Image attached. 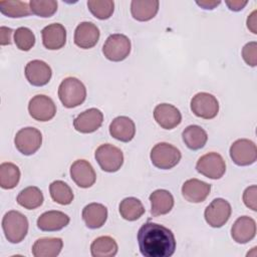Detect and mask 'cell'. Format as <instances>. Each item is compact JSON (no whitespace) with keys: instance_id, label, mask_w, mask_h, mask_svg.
<instances>
[{"instance_id":"obj_1","label":"cell","mask_w":257,"mask_h":257,"mask_svg":"<svg viewBox=\"0 0 257 257\" xmlns=\"http://www.w3.org/2000/svg\"><path fill=\"white\" fill-rule=\"evenodd\" d=\"M138 243L145 257H170L176 250V239L167 227L147 222L139 229Z\"/></svg>"},{"instance_id":"obj_2","label":"cell","mask_w":257,"mask_h":257,"mask_svg":"<svg viewBox=\"0 0 257 257\" xmlns=\"http://www.w3.org/2000/svg\"><path fill=\"white\" fill-rule=\"evenodd\" d=\"M58 97L65 107L72 108L80 105L85 100L86 88L78 78L69 76L59 84Z\"/></svg>"},{"instance_id":"obj_3","label":"cell","mask_w":257,"mask_h":257,"mask_svg":"<svg viewBox=\"0 0 257 257\" xmlns=\"http://www.w3.org/2000/svg\"><path fill=\"white\" fill-rule=\"evenodd\" d=\"M2 229L6 239L13 243H20L27 235L28 220L22 213L11 210L2 219Z\"/></svg>"},{"instance_id":"obj_4","label":"cell","mask_w":257,"mask_h":257,"mask_svg":"<svg viewBox=\"0 0 257 257\" xmlns=\"http://www.w3.org/2000/svg\"><path fill=\"white\" fill-rule=\"evenodd\" d=\"M152 164L158 169L170 170L177 166L182 158L181 152L168 143H159L151 151Z\"/></svg>"},{"instance_id":"obj_5","label":"cell","mask_w":257,"mask_h":257,"mask_svg":"<svg viewBox=\"0 0 257 257\" xmlns=\"http://www.w3.org/2000/svg\"><path fill=\"white\" fill-rule=\"evenodd\" d=\"M95 160L101 170L107 173H114L123 164V154L117 147L110 144L100 145L95 151Z\"/></svg>"},{"instance_id":"obj_6","label":"cell","mask_w":257,"mask_h":257,"mask_svg":"<svg viewBox=\"0 0 257 257\" xmlns=\"http://www.w3.org/2000/svg\"><path fill=\"white\" fill-rule=\"evenodd\" d=\"M130 52L131 40L127 36L120 33L109 35L102 46V53L105 58L114 62L124 60Z\"/></svg>"},{"instance_id":"obj_7","label":"cell","mask_w":257,"mask_h":257,"mask_svg":"<svg viewBox=\"0 0 257 257\" xmlns=\"http://www.w3.org/2000/svg\"><path fill=\"white\" fill-rule=\"evenodd\" d=\"M14 144L22 155L30 156L36 153L41 147L42 135L40 131L35 127H23L16 133Z\"/></svg>"},{"instance_id":"obj_8","label":"cell","mask_w":257,"mask_h":257,"mask_svg":"<svg viewBox=\"0 0 257 257\" xmlns=\"http://www.w3.org/2000/svg\"><path fill=\"white\" fill-rule=\"evenodd\" d=\"M196 169L203 176L217 180L224 176L226 172V164L221 155L211 152L205 154L198 160Z\"/></svg>"},{"instance_id":"obj_9","label":"cell","mask_w":257,"mask_h":257,"mask_svg":"<svg viewBox=\"0 0 257 257\" xmlns=\"http://www.w3.org/2000/svg\"><path fill=\"white\" fill-rule=\"evenodd\" d=\"M191 110L195 115L204 119L214 118L219 111L217 98L208 92H199L191 100Z\"/></svg>"},{"instance_id":"obj_10","label":"cell","mask_w":257,"mask_h":257,"mask_svg":"<svg viewBox=\"0 0 257 257\" xmlns=\"http://www.w3.org/2000/svg\"><path fill=\"white\" fill-rule=\"evenodd\" d=\"M232 208L228 201L222 198L213 200L206 208L204 217L206 222L213 228H220L225 225L230 216Z\"/></svg>"},{"instance_id":"obj_11","label":"cell","mask_w":257,"mask_h":257,"mask_svg":"<svg viewBox=\"0 0 257 257\" xmlns=\"http://www.w3.org/2000/svg\"><path fill=\"white\" fill-rule=\"evenodd\" d=\"M230 157L238 166H249L257 160L256 145L247 139H239L230 147Z\"/></svg>"},{"instance_id":"obj_12","label":"cell","mask_w":257,"mask_h":257,"mask_svg":"<svg viewBox=\"0 0 257 257\" xmlns=\"http://www.w3.org/2000/svg\"><path fill=\"white\" fill-rule=\"evenodd\" d=\"M28 111L35 120L48 121L54 117L56 113V105L49 96L37 94L30 99Z\"/></svg>"},{"instance_id":"obj_13","label":"cell","mask_w":257,"mask_h":257,"mask_svg":"<svg viewBox=\"0 0 257 257\" xmlns=\"http://www.w3.org/2000/svg\"><path fill=\"white\" fill-rule=\"evenodd\" d=\"M24 73L30 84L34 86H43L49 82L52 70L46 62L35 59L26 64Z\"/></svg>"},{"instance_id":"obj_14","label":"cell","mask_w":257,"mask_h":257,"mask_svg":"<svg viewBox=\"0 0 257 257\" xmlns=\"http://www.w3.org/2000/svg\"><path fill=\"white\" fill-rule=\"evenodd\" d=\"M102 121H103L102 112L95 107H91L79 113L74 118L73 126L79 133L90 134L98 130L102 124Z\"/></svg>"},{"instance_id":"obj_15","label":"cell","mask_w":257,"mask_h":257,"mask_svg":"<svg viewBox=\"0 0 257 257\" xmlns=\"http://www.w3.org/2000/svg\"><path fill=\"white\" fill-rule=\"evenodd\" d=\"M70 177L80 188L91 187L96 180L94 169L85 160H76L70 167Z\"/></svg>"},{"instance_id":"obj_16","label":"cell","mask_w":257,"mask_h":257,"mask_svg":"<svg viewBox=\"0 0 257 257\" xmlns=\"http://www.w3.org/2000/svg\"><path fill=\"white\" fill-rule=\"evenodd\" d=\"M154 118L161 127L172 130L181 123L182 114L173 104L160 103L154 109Z\"/></svg>"},{"instance_id":"obj_17","label":"cell","mask_w":257,"mask_h":257,"mask_svg":"<svg viewBox=\"0 0 257 257\" xmlns=\"http://www.w3.org/2000/svg\"><path fill=\"white\" fill-rule=\"evenodd\" d=\"M100 36L99 29L92 22L84 21L77 25L74 31V43L82 49L92 48Z\"/></svg>"},{"instance_id":"obj_18","label":"cell","mask_w":257,"mask_h":257,"mask_svg":"<svg viewBox=\"0 0 257 257\" xmlns=\"http://www.w3.org/2000/svg\"><path fill=\"white\" fill-rule=\"evenodd\" d=\"M211 192V185L198 179H189L182 186V195L190 203H201Z\"/></svg>"},{"instance_id":"obj_19","label":"cell","mask_w":257,"mask_h":257,"mask_svg":"<svg viewBox=\"0 0 257 257\" xmlns=\"http://www.w3.org/2000/svg\"><path fill=\"white\" fill-rule=\"evenodd\" d=\"M42 43L49 50H57L66 42V30L60 23H52L45 26L42 31Z\"/></svg>"},{"instance_id":"obj_20","label":"cell","mask_w":257,"mask_h":257,"mask_svg":"<svg viewBox=\"0 0 257 257\" xmlns=\"http://www.w3.org/2000/svg\"><path fill=\"white\" fill-rule=\"evenodd\" d=\"M256 235L255 220L248 216L239 217L231 228L233 240L239 244H245L251 241Z\"/></svg>"},{"instance_id":"obj_21","label":"cell","mask_w":257,"mask_h":257,"mask_svg":"<svg viewBox=\"0 0 257 257\" xmlns=\"http://www.w3.org/2000/svg\"><path fill=\"white\" fill-rule=\"evenodd\" d=\"M109 134L117 141L128 143L134 139L136 134L135 122L127 116H117L109 124Z\"/></svg>"},{"instance_id":"obj_22","label":"cell","mask_w":257,"mask_h":257,"mask_svg":"<svg viewBox=\"0 0 257 257\" xmlns=\"http://www.w3.org/2000/svg\"><path fill=\"white\" fill-rule=\"evenodd\" d=\"M69 223V217L61 211H47L41 214L37 219V227L46 232L58 231L66 227Z\"/></svg>"},{"instance_id":"obj_23","label":"cell","mask_w":257,"mask_h":257,"mask_svg":"<svg viewBox=\"0 0 257 257\" xmlns=\"http://www.w3.org/2000/svg\"><path fill=\"white\" fill-rule=\"evenodd\" d=\"M82 219L88 228H100L107 219V209L102 204L90 203L83 208Z\"/></svg>"},{"instance_id":"obj_24","label":"cell","mask_w":257,"mask_h":257,"mask_svg":"<svg viewBox=\"0 0 257 257\" xmlns=\"http://www.w3.org/2000/svg\"><path fill=\"white\" fill-rule=\"evenodd\" d=\"M151 201V214L153 216H161L168 214L174 207V197L173 195L163 189L154 191L150 195Z\"/></svg>"},{"instance_id":"obj_25","label":"cell","mask_w":257,"mask_h":257,"mask_svg":"<svg viewBox=\"0 0 257 257\" xmlns=\"http://www.w3.org/2000/svg\"><path fill=\"white\" fill-rule=\"evenodd\" d=\"M62 246L60 238H40L33 244L32 254L34 257H55L60 253Z\"/></svg>"},{"instance_id":"obj_26","label":"cell","mask_w":257,"mask_h":257,"mask_svg":"<svg viewBox=\"0 0 257 257\" xmlns=\"http://www.w3.org/2000/svg\"><path fill=\"white\" fill-rule=\"evenodd\" d=\"M159 1L134 0L131 3V13L138 21H149L153 19L159 11Z\"/></svg>"},{"instance_id":"obj_27","label":"cell","mask_w":257,"mask_h":257,"mask_svg":"<svg viewBox=\"0 0 257 257\" xmlns=\"http://www.w3.org/2000/svg\"><path fill=\"white\" fill-rule=\"evenodd\" d=\"M182 138L185 145L193 151L202 149L208 141V135L206 131L197 124H191L187 126L182 133Z\"/></svg>"},{"instance_id":"obj_28","label":"cell","mask_w":257,"mask_h":257,"mask_svg":"<svg viewBox=\"0 0 257 257\" xmlns=\"http://www.w3.org/2000/svg\"><path fill=\"white\" fill-rule=\"evenodd\" d=\"M90 252L93 257H112L117 253V244L109 236H100L91 243Z\"/></svg>"},{"instance_id":"obj_29","label":"cell","mask_w":257,"mask_h":257,"mask_svg":"<svg viewBox=\"0 0 257 257\" xmlns=\"http://www.w3.org/2000/svg\"><path fill=\"white\" fill-rule=\"evenodd\" d=\"M43 194L39 188L30 186L23 189L17 196V203L28 210H33L40 207L43 203Z\"/></svg>"},{"instance_id":"obj_30","label":"cell","mask_w":257,"mask_h":257,"mask_svg":"<svg viewBox=\"0 0 257 257\" xmlns=\"http://www.w3.org/2000/svg\"><path fill=\"white\" fill-rule=\"evenodd\" d=\"M118 210L120 216L127 221H136L141 218L145 213V208L142 202L135 197H128L123 199L119 203Z\"/></svg>"},{"instance_id":"obj_31","label":"cell","mask_w":257,"mask_h":257,"mask_svg":"<svg viewBox=\"0 0 257 257\" xmlns=\"http://www.w3.org/2000/svg\"><path fill=\"white\" fill-rule=\"evenodd\" d=\"M0 11L2 14L11 18L25 17L32 13L29 3L25 1H18V0H12V1L1 0Z\"/></svg>"},{"instance_id":"obj_32","label":"cell","mask_w":257,"mask_h":257,"mask_svg":"<svg viewBox=\"0 0 257 257\" xmlns=\"http://www.w3.org/2000/svg\"><path fill=\"white\" fill-rule=\"evenodd\" d=\"M20 180V170L13 163H2L0 165V186L2 189L10 190L17 186Z\"/></svg>"},{"instance_id":"obj_33","label":"cell","mask_w":257,"mask_h":257,"mask_svg":"<svg viewBox=\"0 0 257 257\" xmlns=\"http://www.w3.org/2000/svg\"><path fill=\"white\" fill-rule=\"evenodd\" d=\"M49 193L54 202L60 205H69L73 200V192L63 181L57 180L50 184Z\"/></svg>"},{"instance_id":"obj_34","label":"cell","mask_w":257,"mask_h":257,"mask_svg":"<svg viewBox=\"0 0 257 257\" xmlns=\"http://www.w3.org/2000/svg\"><path fill=\"white\" fill-rule=\"evenodd\" d=\"M87 7L91 14L100 20L108 19L114 10V3L111 0H89Z\"/></svg>"},{"instance_id":"obj_35","label":"cell","mask_w":257,"mask_h":257,"mask_svg":"<svg viewBox=\"0 0 257 257\" xmlns=\"http://www.w3.org/2000/svg\"><path fill=\"white\" fill-rule=\"evenodd\" d=\"M14 42L22 51L30 50L35 44V35L27 27H19L14 32Z\"/></svg>"},{"instance_id":"obj_36","label":"cell","mask_w":257,"mask_h":257,"mask_svg":"<svg viewBox=\"0 0 257 257\" xmlns=\"http://www.w3.org/2000/svg\"><path fill=\"white\" fill-rule=\"evenodd\" d=\"M29 6L31 12L40 17H50L57 10V2L54 0H31Z\"/></svg>"},{"instance_id":"obj_37","label":"cell","mask_w":257,"mask_h":257,"mask_svg":"<svg viewBox=\"0 0 257 257\" xmlns=\"http://www.w3.org/2000/svg\"><path fill=\"white\" fill-rule=\"evenodd\" d=\"M242 57L244 61L250 66L257 64V42L251 41L244 45L242 49Z\"/></svg>"},{"instance_id":"obj_38","label":"cell","mask_w":257,"mask_h":257,"mask_svg":"<svg viewBox=\"0 0 257 257\" xmlns=\"http://www.w3.org/2000/svg\"><path fill=\"white\" fill-rule=\"evenodd\" d=\"M257 187L252 185L248 187L243 193V202L249 209L256 211L257 210Z\"/></svg>"},{"instance_id":"obj_39","label":"cell","mask_w":257,"mask_h":257,"mask_svg":"<svg viewBox=\"0 0 257 257\" xmlns=\"http://www.w3.org/2000/svg\"><path fill=\"white\" fill-rule=\"evenodd\" d=\"M11 35H12V29L1 26L0 28V44L1 45H7L11 43Z\"/></svg>"},{"instance_id":"obj_40","label":"cell","mask_w":257,"mask_h":257,"mask_svg":"<svg viewBox=\"0 0 257 257\" xmlns=\"http://www.w3.org/2000/svg\"><path fill=\"white\" fill-rule=\"evenodd\" d=\"M226 5L229 7L230 10L232 11H240L242 10L246 4L248 3V1H241V0H229L225 2Z\"/></svg>"},{"instance_id":"obj_41","label":"cell","mask_w":257,"mask_h":257,"mask_svg":"<svg viewBox=\"0 0 257 257\" xmlns=\"http://www.w3.org/2000/svg\"><path fill=\"white\" fill-rule=\"evenodd\" d=\"M256 14H257V11L254 10V11L248 16V18H247V27H248V29H249L252 33H254V34L257 33V29H256V24H257Z\"/></svg>"},{"instance_id":"obj_42","label":"cell","mask_w":257,"mask_h":257,"mask_svg":"<svg viewBox=\"0 0 257 257\" xmlns=\"http://www.w3.org/2000/svg\"><path fill=\"white\" fill-rule=\"evenodd\" d=\"M196 3L204 9H214L221 2L220 1H214V0H201V1H196Z\"/></svg>"}]
</instances>
